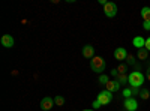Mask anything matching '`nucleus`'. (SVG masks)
Listing matches in <instances>:
<instances>
[{
	"instance_id": "25",
	"label": "nucleus",
	"mask_w": 150,
	"mask_h": 111,
	"mask_svg": "<svg viewBox=\"0 0 150 111\" xmlns=\"http://www.w3.org/2000/svg\"><path fill=\"white\" fill-rule=\"evenodd\" d=\"M147 78H149V81H150V68H149V72H147Z\"/></svg>"
},
{
	"instance_id": "4",
	"label": "nucleus",
	"mask_w": 150,
	"mask_h": 111,
	"mask_svg": "<svg viewBox=\"0 0 150 111\" xmlns=\"http://www.w3.org/2000/svg\"><path fill=\"white\" fill-rule=\"evenodd\" d=\"M96 99L101 102L102 105H108V104L112 101V93L108 92V90H104V92H101V93L96 96Z\"/></svg>"
},
{
	"instance_id": "12",
	"label": "nucleus",
	"mask_w": 150,
	"mask_h": 111,
	"mask_svg": "<svg viewBox=\"0 0 150 111\" xmlns=\"http://www.w3.org/2000/svg\"><path fill=\"white\" fill-rule=\"evenodd\" d=\"M141 18H143V21H150V8L144 6L141 9Z\"/></svg>"
},
{
	"instance_id": "17",
	"label": "nucleus",
	"mask_w": 150,
	"mask_h": 111,
	"mask_svg": "<svg viewBox=\"0 0 150 111\" xmlns=\"http://www.w3.org/2000/svg\"><path fill=\"white\" fill-rule=\"evenodd\" d=\"M99 83L105 86L107 83H110V77H108V75H105V74H102V75H99Z\"/></svg>"
},
{
	"instance_id": "1",
	"label": "nucleus",
	"mask_w": 150,
	"mask_h": 111,
	"mask_svg": "<svg viewBox=\"0 0 150 111\" xmlns=\"http://www.w3.org/2000/svg\"><path fill=\"white\" fill-rule=\"evenodd\" d=\"M143 83H144V75H143L141 72L135 71V72H131L129 74V86H131V87L140 89Z\"/></svg>"
},
{
	"instance_id": "21",
	"label": "nucleus",
	"mask_w": 150,
	"mask_h": 111,
	"mask_svg": "<svg viewBox=\"0 0 150 111\" xmlns=\"http://www.w3.org/2000/svg\"><path fill=\"white\" fill-rule=\"evenodd\" d=\"M143 27L144 30H150V21H143Z\"/></svg>"
},
{
	"instance_id": "11",
	"label": "nucleus",
	"mask_w": 150,
	"mask_h": 111,
	"mask_svg": "<svg viewBox=\"0 0 150 111\" xmlns=\"http://www.w3.org/2000/svg\"><path fill=\"white\" fill-rule=\"evenodd\" d=\"M132 45L135 47V48H144V45H146V39L143 38V36H135V38L132 39Z\"/></svg>"
},
{
	"instance_id": "2",
	"label": "nucleus",
	"mask_w": 150,
	"mask_h": 111,
	"mask_svg": "<svg viewBox=\"0 0 150 111\" xmlns=\"http://www.w3.org/2000/svg\"><path fill=\"white\" fill-rule=\"evenodd\" d=\"M105 66H107L105 60H104L102 57H99V56H95V57L90 60V68H92L93 72H96V74L104 72V71H105Z\"/></svg>"
},
{
	"instance_id": "9",
	"label": "nucleus",
	"mask_w": 150,
	"mask_h": 111,
	"mask_svg": "<svg viewBox=\"0 0 150 111\" xmlns=\"http://www.w3.org/2000/svg\"><path fill=\"white\" fill-rule=\"evenodd\" d=\"M2 45L5 48H12L14 47V38L11 35H3L2 36Z\"/></svg>"
},
{
	"instance_id": "14",
	"label": "nucleus",
	"mask_w": 150,
	"mask_h": 111,
	"mask_svg": "<svg viewBox=\"0 0 150 111\" xmlns=\"http://www.w3.org/2000/svg\"><path fill=\"white\" fill-rule=\"evenodd\" d=\"M116 80H117L120 84H126V83H129V77L126 75V74H119Z\"/></svg>"
},
{
	"instance_id": "18",
	"label": "nucleus",
	"mask_w": 150,
	"mask_h": 111,
	"mask_svg": "<svg viewBox=\"0 0 150 111\" xmlns=\"http://www.w3.org/2000/svg\"><path fill=\"white\" fill-rule=\"evenodd\" d=\"M117 71H119V74H126L128 72V66L125 65V63H122V65L117 66Z\"/></svg>"
},
{
	"instance_id": "15",
	"label": "nucleus",
	"mask_w": 150,
	"mask_h": 111,
	"mask_svg": "<svg viewBox=\"0 0 150 111\" xmlns=\"http://www.w3.org/2000/svg\"><path fill=\"white\" fill-rule=\"evenodd\" d=\"M140 96H141V99L147 101L149 98H150V92H149V89H141V90H140Z\"/></svg>"
},
{
	"instance_id": "3",
	"label": "nucleus",
	"mask_w": 150,
	"mask_h": 111,
	"mask_svg": "<svg viewBox=\"0 0 150 111\" xmlns=\"http://www.w3.org/2000/svg\"><path fill=\"white\" fill-rule=\"evenodd\" d=\"M104 14L108 18H112L117 15V5L114 2H107V5L104 6Z\"/></svg>"
},
{
	"instance_id": "6",
	"label": "nucleus",
	"mask_w": 150,
	"mask_h": 111,
	"mask_svg": "<svg viewBox=\"0 0 150 111\" xmlns=\"http://www.w3.org/2000/svg\"><path fill=\"white\" fill-rule=\"evenodd\" d=\"M125 108H126V111H137V108H138V102H137V99H134V98L125 99Z\"/></svg>"
},
{
	"instance_id": "13",
	"label": "nucleus",
	"mask_w": 150,
	"mask_h": 111,
	"mask_svg": "<svg viewBox=\"0 0 150 111\" xmlns=\"http://www.w3.org/2000/svg\"><path fill=\"white\" fill-rule=\"evenodd\" d=\"M137 57H138L140 60H146L149 57V51L146 50V48H140L138 53H137Z\"/></svg>"
},
{
	"instance_id": "20",
	"label": "nucleus",
	"mask_w": 150,
	"mask_h": 111,
	"mask_svg": "<svg viewBox=\"0 0 150 111\" xmlns=\"http://www.w3.org/2000/svg\"><path fill=\"white\" fill-rule=\"evenodd\" d=\"M126 62H128L129 65H134V63H135V62H134V57H132L131 54H128V57H126Z\"/></svg>"
},
{
	"instance_id": "8",
	"label": "nucleus",
	"mask_w": 150,
	"mask_h": 111,
	"mask_svg": "<svg viewBox=\"0 0 150 111\" xmlns=\"http://www.w3.org/2000/svg\"><path fill=\"white\" fill-rule=\"evenodd\" d=\"M114 57H116V60H126V57H128V51L125 50V48H122V47H119V48H116V51H114Z\"/></svg>"
},
{
	"instance_id": "7",
	"label": "nucleus",
	"mask_w": 150,
	"mask_h": 111,
	"mask_svg": "<svg viewBox=\"0 0 150 111\" xmlns=\"http://www.w3.org/2000/svg\"><path fill=\"white\" fill-rule=\"evenodd\" d=\"M105 90H108V92H117V90H120V83L117 81V80H110V83H107L105 84Z\"/></svg>"
},
{
	"instance_id": "23",
	"label": "nucleus",
	"mask_w": 150,
	"mask_h": 111,
	"mask_svg": "<svg viewBox=\"0 0 150 111\" xmlns=\"http://www.w3.org/2000/svg\"><path fill=\"white\" fill-rule=\"evenodd\" d=\"M99 107H102V104L99 102L98 99H95V101H93V108H99Z\"/></svg>"
},
{
	"instance_id": "10",
	"label": "nucleus",
	"mask_w": 150,
	"mask_h": 111,
	"mask_svg": "<svg viewBox=\"0 0 150 111\" xmlns=\"http://www.w3.org/2000/svg\"><path fill=\"white\" fill-rule=\"evenodd\" d=\"M83 56L86 59H93L95 57V48H93V45H86L83 48Z\"/></svg>"
},
{
	"instance_id": "5",
	"label": "nucleus",
	"mask_w": 150,
	"mask_h": 111,
	"mask_svg": "<svg viewBox=\"0 0 150 111\" xmlns=\"http://www.w3.org/2000/svg\"><path fill=\"white\" fill-rule=\"evenodd\" d=\"M53 105H54V99L50 98V96H45L41 101V110H44V111H50L53 108Z\"/></svg>"
},
{
	"instance_id": "26",
	"label": "nucleus",
	"mask_w": 150,
	"mask_h": 111,
	"mask_svg": "<svg viewBox=\"0 0 150 111\" xmlns=\"http://www.w3.org/2000/svg\"><path fill=\"white\" fill-rule=\"evenodd\" d=\"M83 111H95V110H83Z\"/></svg>"
},
{
	"instance_id": "16",
	"label": "nucleus",
	"mask_w": 150,
	"mask_h": 111,
	"mask_svg": "<svg viewBox=\"0 0 150 111\" xmlns=\"http://www.w3.org/2000/svg\"><path fill=\"white\" fill-rule=\"evenodd\" d=\"M54 104L59 105V107H62V105L65 104V98H63V96H56V98H54Z\"/></svg>"
},
{
	"instance_id": "24",
	"label": "nucleus",
	"mask_w": 150,
	"mask_h": 111,
	"mask_svg": "<svg viewBox=\"0 0 150 111\" xmlns=\"http://www.w3.org/2000/svg\"><path fill=\"white\" fill-rule=\"evenodd\" d=\"M117 75H119V71H117V69H112V71H111V77H116V78H117Z\"/></svg>"
},
{
	"instance_id": "22",
	"label": "nucleus",
	"mask_w": 150,
	"mask_h": 111,
	"mask_svg": "<svg viewBox=\"0 0 150 111\" xmlns=\"http://www.w3.org/2000/svg\"><path fill=\"white\" fill-rule=\"evenodd\" d=\"M144 48H146L147 51H150V36H149V38L146 39V45H144Z\"/></svg>"
},
{
	"instance_id": "19",
	"label": "nucleus",
	"mask_w": 150,
	"mask_h": 111,
	"mask_svg": "<svg viewBox=\"0 0 150 111\" xmlns=\"http://www.w3.org/2000/svg\"><path fill=\"white\" fill-rule=\"evenodd\" d=\"M122 93H123V96H125V99H129V98L134 95V93H132V89H125Z\"/></svg>"
}]
</instances>
